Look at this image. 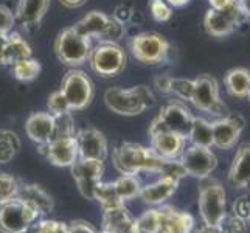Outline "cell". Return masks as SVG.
Returning <instances> with one entry per match:
<instances>
[{"instance_id":"obj_7","label":"cell","mask_w":250,"mask_h":233,"mask_svg":"<svg viewBox=\"0 0 250 233\" xmlns=\"http://www.w3.org/2000/svg\"><path fill=\"white\" fill-rule=\"evenodd\" d=\"M92 70L103 78H114L125 70L126 55L115 42H101L90 53Z\"/></svg>"},{"instance_id":"obj_10","label":"cell","mask_w":250,"mask_h":233,"mask_svg":"<svg viewBox=\"0 0 250 233\" xmlns=\"http://www.w3.org/2000/svg\"><path fill=\"white\" fill-rule=\"evenodd\" d=\"M61 92L72 110H81L90 105L93 98V84L81 70H70L62 80Z\"/></svg>"},{"instance_id":"obj_36","label":"cell","mask_w":250,"mask_h":233,"mask_svg":"<svg viewBox=\"0 0 250 233\" xmlns=\"http://www.w3.org/2000/svg\"><path fill=\"white\" fill-rule=\"evenodd\" d=\"M219 230L222 233H246L247 232V221L241 219L238 216H226L222 218V221L219 222Z\"/></svg>"},{"instance_id":"obj_27","label":"cell","mask_w":250,"mask_h":233,"mask_svg":"<svg viewBox=\"0 0 250 233\" xmlns=\"http://www.w3.org/2000/svg\"><path fill=\"white\" fill-rule=\"evenodd\" d=\"M188 139L194 146H201V148H211L213 146V129L211 123L207 122L205 118L193 117V123L189 127Z\"/></svg>"},{"instance_id":"obj_14","label":"cell","mask_w":250,"mask_h":233,"mask_svg":"<svg viewBox=\"0 0 250 233\" xmlns=\"http://www.w3.org/2000/svg\"><path fill=\"white\" fill-rule=\"evenodd\" d=\"M213 146L219 149H231L239 140L244 129V118L238 114L222 117L211 123Z\"/></svg>"},{"instance_id":"obj_3","label":"cell","mask_w":250,"mask_h":233,"mask_svg":"<svg viewBox=\"0 0 250 233\" xmlns=\"http://www.w3.org/2000/svg\"><path fill=\"white\" fill-rule=\"evenodd\" d=\"M41 216L34 205L21 197L0 204V233H27Z\"/></svg>"},{"instance_id":"obj_25","label":"cell","mask_w":250,"mask_h":233,"mask_svg":"<svg viewBox=\"0 0 250 233\" xmlns=\"http://www.w3.org/2000/svg\"><path fill=\"white\" fill-rule=\"evenodd\" d=\"M134 224H135V219L132 218V214L127 212L125 205H122V207H117V209L104 210L101 227L103 230L125 233L131 229Z\"/></svg>"},{"instance_id":"obj_5","label":"cell","mask_w":250,"mask_h":233,"mask_svg":"<svg viewBox=\"0 0 250 233\" xmlns=\"http://www.w3.org/2000/svg\"><path fill=\"white\" fill-rule=\"evenodd\" d=\"M55 51L59 61L64 63L65 65H81L90 58V39L81 36L73 27L65 28L56 38Z\"/></svg>"},{"instance_id":"obj_39","label":"cell","mask_w":250,"mask_h":233,"mask_svg":"<svg viewBox=\"0 0 250 233\" xmlns=\"http://www.w3.org/2000/svg\"><path fill=\"white\" fill-rule=\"evenodd\" d=\"M14 25V16L10 8L0 5V34H8Z\"/></svg>"},{"instance_id":"obj_44","label":"cell","mask_w":250,"mask_h":233,"mask_svg":"<svg viewBox=\"0 0 250 233\" xmlns=\"http://www.w3.org/2000/svg\"><path fill=\"white\" fill-rule=\"evenodd\" d=\"M59 2L67 8H78L85 3V0H59Z\"/></svg>"},{"instance_id":"obj_22","label":"cell","mask_w":250,"mask_h":233,"mask_svg":"<svg viewBox=\"0 0 250 233\" xmlns=\"http://www.w3.org/2000/svg\"><path fill=\"white\" fill-rule=\"evenodd\" d=\"M160 212V232L159 233H191L194 219L189 213L174 210L172 207H162Z\"/></svg>"},{"instance_id":"obj_23","label":"cell","mask_w":250,"mask_h":233,"mask_svg":"<svg viewBox=\"0 0 250 233\" xmlns=\"http://www.w3.org/2000/svg\"><path fill=\"white\" fill-rule=\"evenodd\" d=\"M50 0H19L16 16L23 27H39L48 11Z\"/></svg>"},{"instance_id":"obj_24","label":"cell","mask_w":250,"mask_h":233,"mask_svg":"<svg viewBox=\"0 0 250 233\" xmlns=\"http://www.w3.org/2000/svg\"><path fill=\"white\" fill-rule=\"evenodd\" d=\"M224 84L231 97L247 98L250 93V72L243 67L231 68L224 76Z\"/></svg>"},{"instance_id":"obj_2","label":"cell","mask_w":250,"mask_h":233,"mask_svg":"<svg viewBox=\"0 0 250 233\" xmlns=\"http://www.w3.org/2000/svg\"><path fill=\"white\" fill-rule=\"evenodd\" d=\"M106 106L118 115L132 117L143 114L154 105V93L146 85H135L132 89L112 87L104 93Z\"/></svg>"},{"instance_id":"obj_37","label":"cell","mask_w":250,"mask_h":233,"mask_svg":"<svg viewBox=\"0 0 250 233\" xmlns=\"http://www.w3.org/2000/svg\"><path fill=\"white\" fill-rule=\"evenodd\" d=\"M55 122H56V125H55V135H53V139H56V137L75 135V125H73L70 112L55 117ZM53 139H51V140H53Z\"/></svg>"},{"instance_id":"obj_11","label":"cell","mask_w":250,"mask_h":233,"mask_svg":"<svg viewBox=\"0 0 250 233\" xmlns=\"http://www.w3.org/2000/svg\"><path fill=\"white\" fill-rule=\"evenodd\" d=\"M241 17H243V11H241L238 0H233L229 6L222 8V10L210 8L204 17V27L207 33L211 34V36L224 38L235 31Z\"/></svg>"},{"instance_id":"obj_28","label":"cell","mask_w":250,"mask_h":233,"mask_svg":"<svg viewBox=\"0 0 250 233\" xmlns=\"http://www.w3.org/2000/svg\"><path fill=\"white\" fill-rule=\"evenodd\" d=\"M93 201H97L103 212L104 210H110V209H117V207H122L125 205V202L120 199V196L115 190L114 182H100L95 187V191H93Z\"/></svg>"},{"instance_id":"obj_19","label":"cell","mask_w":250,"mask_h":233,"mask_svg":"<svg viewBox=\"0 0 250 233\" xmlns=\"http://www.w3.org/2000/svg\"><path fill=\"white\" fill-rule=\"evenodd\" d=\"M229 182L235 188L250 187V143L241 145L229 171Z\"/></svg>"},{"instance_id":"obj_33","label":"cell","mask_w":250,"mask_h":233,"mask_svg":"<svg viewBox=\"0 0 250 233\" xmlns=\"http://www.w3.org/2000/svg\"><path fill=\"white\" fill-rule=\"evenodd\" d=\"M19 188L21 185L17 182V179L6 174V172H0V204H5L17 197Z\"/></svg>"},{"instance_id":"obj_32","label":"cell","mask_w":250,"mask_h":233,"mask_svg":"<svg viewBox=\"0 0 250 233\" xmlns=\"http://www.w3.org/2000/svg\"><path fill=\"white\" fill-rule=\"evenodd\" d=\"M135 222L142 233H159L160 224H162L159 209H152V210L145 212L139 219H135Z\"/></svg>"},{"instance_id":"obj_49","label":"cell","mask_w":250,"mask_h":233,"mask_svg":"<svg viewBox=\"0 0 250 233\" xmlns=\"http://www.w3.org/2000/svg\"><path fill=\"white\" fill-rule=\"evenodd\" d=\"M58 233H70V232H68V226H65V224L62 222V226H61V229H59Z\"/></svg>"},{"instance_id":"obj_21","label":"cell","mask_w":250,"mask_h":233,"mask_svg":"<svg viewBox=\"0 0 250 233\" xmlns=\"http://www.w3.org/2000/svg\"><path fill=\"white\" fill-rule=\"evenodd\" d=\"M177 187H179V180L167 177V176H162L154 184L142 187L139 196L142 197V201L145 204H148V205H160V204H163L167 199H169V197L176 193Z\"/></svg>"},{"instance_id":"obj_41","label":"cell","mask_w":250,"mask_h":233,"mask_svg":"<svg viewBox=\"0 0 250 233\" xmlns=\"http://www.w3.org/2000/svg\"><path fill=\"white\" fill-rule=\"evenodd\" d=\"M68 232L70 233H97L89 222L85 221H73L70 222V226H68Z\"/></svg>"},{"instance_id":"obj_50","label":"cell","mask_w":250,"mask_h":233,"mask_svg":"<svg viewBox=\"0 0 250 233\" xmlns=\"http://www.w3.org/2000/svg\"><path fill=\"white\" fill-rule=\"evenodd\" d=\"M100 233H118V232H109V230H101Z\"/></svg>"},{"instance_id":"obj_38","label":"cell","mask_w":250,"mask_h":233,"mask_svg":"<svg viewBox=\"0 0 250 233\" xmlns=\"http://www.w3.org/2000/svg\"><path fill=\"white\" fill-rule=\"evenodd\" d=\"M148 6H149V11H151V16L154 17V21L167 22L171 19L172 11L167 0H149Z\"/></svg>"},{"instance_id":"obj_40","label":"cell","mask_w":250,"mask_h":233,"mask_svg":"<svg viewBox=\"0 0 250 233\" xmlns=\"http://www.w3.org/2000/svg\"><path fill=\"white\" fill-rule=\"evenodd\" d=\"M233 214L244 221H247L250 218V199L249 197L241 196L233 202Z\"/></svg>"},{"instance_id":"obj_4","label":"cell","mask_w":250,"mask_h":233,"mask_svg":"<svg viewBox=\"0 0 250 233\" xmlns=\"http://www.w3.org/2000/svg\"><path fill=\"white\" fill-rule=\"evenodd\" d=\"M226 190L218 180L205 177L199 187V212L205 226L218 227L226 216Z\"/></svg>"},{"instance_id":"obj_48","label":"cell","mask_w":250,"mask_h":233,"mask_svg":"<svg viewBox=\"0 0 250 233\" xmlns=\"http://www.w3.org/2000/svg\"><path fill=\"white\" fill-rule=\"evenodd\" d=\"M125 233H142V232H140L139 226H137V222H135V224H134V226H132L131 229H129L127 232H125Z\"/></svg>"},{"instance_id":"obj_6","label":"cell","mask_w":250,"mask_h":233,"mask_svg":"<svg viewBox=\"0 0 250 233\" xmlns=\"http://www.w3.org/2000/svg\"><path fill=\"white\" fill-rule=\"evenodd\" d=\"M189 103H193L196 109L208 112L211 115H222L226 114V105L221 101L219 97V85L216 78L204 73L193 80V95Z\"/></svg>"},{"instance_id":"obj_1","label":"cell","mask_w":250,"mask_h":233,"mask_svg":"<svg viewBox=\"0 0 250 233\" xmlns=\"http://www.w3.org/2000/svg\"><path fill=\"white\" fill-rule=\"evenodd\" d=\"M165 160L152 148L137 145V143H122L114 151V165L122 174H139V172H160Z\"/></svg>"},{"instance_id":"obj_31","label":"cell","mask_w":250,"mask_h":233,"mask_svg":"<svg viewBox=\"0 0 250 233\" xmlns=\"http://www.w3.org/2000/svg\"><path fill=\"white\" fill-rule=\"evenodd\" d=\"M39 73H41V64L36 59H31V56L21 59V61L13 64V75L19 81H33L36 80Z\"/></svg>"},{"instance_id":"obj_34","label":"cell","mask_w":250,"mask_h":233,"mask_svg":"<svg viewBox=\"0 0 250 233\" xmlns=\"http://www.w3.org/2000/svg\"><path fill=\"white\" fill-rule=\"evenodd\" d=\"M171 93L184 101H189L193 95V80L185 78H171Z\"/></svg>"},{"instance_id":"obj_51","label":"cell","mask_w":250,"mask_h":233,"mask_svg":"<svg viewBox=\"0 0 250 233\" xmlns=\"http://www.w3.org/2000/svg\"><path fill=\"white\" fill-rule=\"evenodd\" d=\"M247 224H249V226H250V218H249V219H247Z\"/></svg>"},{"instance_id":"obj_46","label":"cell","mask_w":250,"mask_h":233,"mask_svg":"<svg viewBox=\"0 0 250 233\" xmlns=\"http://www.w3.org/2000/svg\"><path fill=\"white\" fill-rule=\"evenodd\" d=\"M196 233H222V232L219 230V227H211V226H205V227H202L201 230H197Z\"/></svg>"},{"instance_id":"obj_47","label":"cell","mask_w":250,"mask_h":233,"mask_svg":"<svg viewBox=\"0 0 250 233\" xmlns=\"http://www.w3.org/2000/svg\"><path fill=\"white\" fill-rule=\"evenodd\" d=\"M167 2L171 5V6H184V5H187L189 0H167Z\"/></svg>"},{"instance_id":"obj_42","label":"cell","mask_w":250,"mask_h":233,"mask_svg":"<svg viewBox=\"0 0 250 233\" xmlns=\"http://www.w3.org/2000/svg\"><path fill=\"white\" fill-rule=\"evenodd\" d=\"M154 83H156L159 90L165 92V93L171 92V78L169 76H157L156 80H154Z\"/></svg>"},{"instance_id":"obj_35","label":"cell","mask_w":250,"mask_h":233,"mask_svg":"<svg viewBox=\"0 0 250 233\" xmlns=\"http://www.w3.org/2000/svg\"><path fill=\"white\" fill-rule=\"evenodd\" d=\"M48 110H50V114L55 117L67 114V112H72L70 106H68V101L65 100L64 93L61 90L53 92L48 97Z\"/></svg>"},{"instance_id":"obj_12","label":"cell","mask_w":250,"mask_h":233,"mask_svg":"<svg viewBox=\"0 0 250 233\" xmlns=\"http://www.w3.org/2000/svg\"><path fill=\"white\" fill-rule=\"evenodd\" d=\"M180 163L185 168L188 176L197 179L208 177L218 165L216 155L210 148H201V146H188L180 155Z\"/></svg>"},{"instance_id":"obj_16","label":"cell","mask_w":250,"mask_h":233,"mask_svg":"<svg viewBox=\"0 0 250 233\" xmlns=\"http://www.w3.org/2000/svg\"><path fill=\"white\" fill-rule=\"evenodd\" d=\"M80 159H93L104 162L107 157V140L98 129H83L76 134Z\"/></svg>"},{"instance_id":"obj_13","label":"cell","mask_w":250,"mask_h":233,"mask_svg":"<svg viewBox=\"0 0 250 233\" xmlns=\"http://www.w3.org/2000/svg\"><path fill=\"white\" fill-rule=\"evenodd\" d=\"M70 168L80 193L85 199H93L95 187L101 180L103 172H104V162L93 159H78Z\"/></svg>"},{"instance_id":"obj_45","label":"cell","mask_w":250,"mask_h":233,"mask_svg":"<svg viewBox=\"0 0 250 233\" xmlns=\"http://www.w3.org/2000/svg\"><path fill=\"white\" fill-rule=\"evenodd\" d=\"M241 11H243V16L250 17V0H238Z\"/></svg>"},{"instance_id":"obj_26","label":"cell","mask_w":250,"mask_h":233,"mask_svg":"<svg viewBox=\"0 0 250 233\" xmlns=\"http://www.w3.org/2000/svg\"><path fill=\"white\" fill-rule=\"evenodd\" d=\"M17 197L34 205L41 212V214L50 213L53 210V199L39 185H21Z\"/></svg>"},{"instance_id":"obj_20","label":"cell","mask_w":250,"mask_h":233,"mask_svg":"<svg viewBox=\"0 0 250 233\" xmlns=\"http://www.w3.org/2000/svg\"><path fill=\"white\" fill-rule=\"evenodd\" d=\"M110 23H112V17L106 16L101 11H90L87 16H84L78 23L73 25V28L84 38H87V39L101 38L103 42H104L107 38Z\"/></svg>"},{"instance_id":"obj_9","label":"cell","mask_w":250,"mask_h":233,"mask_svg":"<svg viewBox=\"0 0 250 233\" xmlns=\"http://www.w3.org/2000/svg\"><path fill=\"white\" fill-rule=\"evenodd\" d=\"M131 51L137 61L152 65L165 61L169 44L159 33H140L132 38Z\"/></svg>"},{"instance_id":"obj_52","label":"cell","mask_w":250,"mask_h":233,"mask_svg":"<svg viewBox=\"0 0 250 233\" xmlns=\"http://www.w3.org/2000/svg\"><path fill=\"white\" fill-rule=\"evenodd\" d=\"M247 98H249V101H250V93H249V97H247Z\"/></svg>"},{"instance_id":"obj_17","label":"cell","mask_w":250,"mask_h":233,"mask_svg":"<svg viewBox=\"0 0 250 233\" xmlns=\"http://www.w3.org/2000/svg\"><path fill=\"white\" fill-rule=\"evenodd\" d=\"M55 115L50 112H36L28 117L25 123V132L28 139L38 145H47L55 135Z\"/></svg>"},{"instance_id":"obj_29","label":"cell","mask_w":250,"mask_h":233,"mask_svg":"<svg viewBox=\"0 0 250 233\" xmlns=\"http://www.w3.org/2000/svg\"><path fill=\"white\" fill-rule=\"evenodd\" d=\"M114 185H115V190L120 196V199L123 202L137 197L140 194V190H142V184L135 174H122L114 182Z\"/></svg>"},{"instance_id":"obj_8","label":"cell","mask_w":250,"mask_h":233,"mask_svg":"<svg viewBox=\"0 0 250 233\" xmlns=\"http://www.w3.org/2000/svg\"><path fill=\"white\" fill-rule=\"evenodd\" d=\"M193 123V115L187 106L182 103H171L165 106L160 114L152 120L149 126V135H154L162 131H171L182 137H188L189 127Z\"/></svg>"},{"instance_id":"obj_43","label":"cell","mask_w":250,"mask_h":233,"mask_svg":"<svg viewBox=\"0 0 250 233\" xmlns=\"http://www.w3.org/2000/svg\"><path fill=\"white\" fill-rule=\"evenodd\" d=\"M231 2H233V0H208V3L213 10H222V8L229 6Z\"/></svg>"},{"instance_id":"obj_30","label":"cell","mask_w":250,"mask_h":233,"mask_svg":"<svg viewBox=\"0 0 250 233\" xmlns=\"http://www.w3.org/2000/svg\"><path fill=\"white\" fill-rule=\"evenodd\" d=\"M21 149V140L16 132L0 129V163L11 162Z\"/></svg>"},{"instance_id":"obj_18","label":"cell","mask_w":250,"mask_h":233,"mask_svg":"<svg viewBox=\"0 0 250 233\" xmlns=\"http://www.w3.org/2000/svg\"><path fill=\"white\" fill-rule=\"evenodd\" d=\"M151 137V148L163 159L174 160L182 155L185 149V137L171 131H162Z\"/></svg>"},{"instance_id":"obj_15","label":"cell","mask_w":250,"mask_h":233,"mask_svg":"<svg viewBox=\"0 0 250 233\" xmlns=\"http://www.w3.org/2000/svg\"><path fill=\"white\" fill-rule=\"evenodd\" d=\"M44 146H45V155L48 162L55 167H61V168L72 167L80 159L76 135L56 137V139L50 140Z\"/></svg>"}]
</instances>
